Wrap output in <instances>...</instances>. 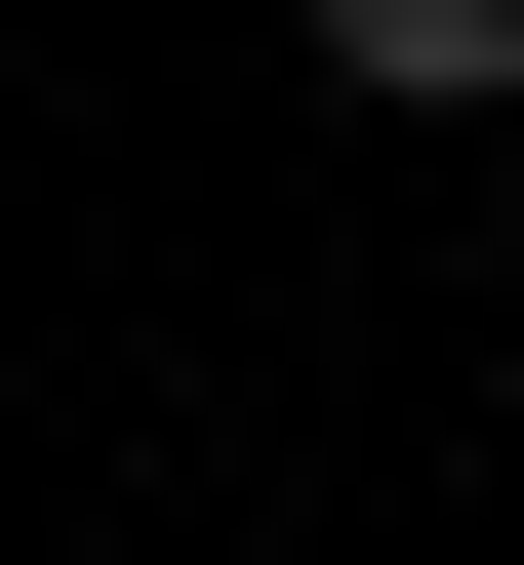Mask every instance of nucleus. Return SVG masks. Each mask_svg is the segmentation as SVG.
<instances>
[{"instance_id":"obj_1","label":"nucleus","mask_w":524,"mask_h":565,"mask_svg":"<svg viewBox=\"0 0 524 565\" xmlns=\"http://www.w3.org/2000/svg\"><path fill=\"white\" fill-rule=\"evenodd\" d=\"M323 82L363 121H524V0H323Z\"/></svg>"}]
</instances>
